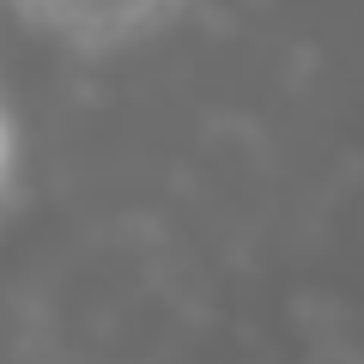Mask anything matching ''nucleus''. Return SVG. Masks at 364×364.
<instances>
[{"label":"nucleus","mask_w":364,"mask_h":364,"mask_svg":"<svg viewBox=\"0 0 364 364\" xmlns=\"http://www.w3.org/2000/svg\"><path fill=\"white\" fill-rule=\"evenodd\" d=\"M6 6L79 55H109L122 43L146 37L152 25L176 18L188 0H6Z\"/></svg>","instance_id":"1"},{"label":"nucleus","mask_w":364,"mask_h":364,"mask_svg":"<svg viewBox=\"0 0 364 364\" xmlns=\"http://www.w3.org/2000/svg\"><path fill=\"white\" fill-rule=\"evenodd\" d=\"M13 176V128H6V109H0V188Z\"/></svg>","instance_id":"2"}]
</instances>
